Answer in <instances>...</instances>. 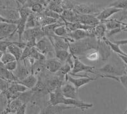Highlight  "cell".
<instances>
[{"instance_id": "9", "label": "cell", "mask_w": 127, "mask_h": 114, "mask_svg": "<svg viewBox=\"0 0 127 114\" xmlns=\"http://www.w3.org/2000/svg\"><path fill=\"white\" fill-rule=\"evenodd\" d=\"M78 78H74L69 74L65 75V81H69V82L73 84L78 89L81 88L83 86L95 81L97 78H92L90 77H77Z\"/></svg>"}, {"instance_id": "7", "label": "cell", "mask_w": 127, "mask_h": 114, "mask_svg": "<svg viewBox=\"0 0 127 114\" xmlns=\"http://www.w3.org/2000/svg\"><path fill=\"white\" fill-rule=\"evenodd\" d=\"M76 87L69 81H65L61 87V91L63 96L65 98L71 99H76L78 100L79 98V92Z\"/></svg>"}, {"instance_id": "19", "label": "cell", "mask_w": 127, "mask_h": 114, "mask_svg": "<svg viewBox=\"0 0 127 114\" xmlns=\"http://www.w3.org/2000/svg\"><path fill=\"white\" fill-rule=\"evenodd\" d=\"M0 77L6 80L9 82H17L18 81L12 71H10L5 68L4 64L0 61Z\"/></svg>"}, {"instance_id": "25", "label": "cell", "mask_w": 127, "mask_h": 114, "mask_svg": "<svg viewBox=\"0 0 127 114\" xmlns=\"http://www.w3.org/2000/svg\"><path fill=\"white\" fill-rule=\"evenodd\" d=\"M55 54L57 59L64 64L66 62L67 59L69 56L70 52L66 50H55Z\"/></svg>"}, {"instance_id": "11", "label": "cell", "mask_w": 127, "mask_h": 114, "mask_svg": "<svg viewBox=\"0 0 127 114\" xmlns=\"http://www.w3.org/2000/svg\"><path fill=\"white\" fill-rule=\"evenodd\" d=\"M55 50H66L69 51V42L65 38L56 36L55 35L51 36H47Z\"/></svg>"}, {"instance_id": "27", "label": "cell", "mask_w": 127, "mask_h": 114, "mask_svg": "<svg viewBox=\"0 0 127 114\" xmlns=\"http://www.w3.org/2000/svg\"><path fill=\"white\" fill-rule=\"evenodd\" d=\"M104 22L107 31L114 29H116V28H121V26H122V22H120L117 20H114V19L106 20Z\"/></svg>"}, {"instance_id": "22", "label": "cell", "mask_w": 127, "mask_h": 114, "mask_svg": "<svg viewBox=\"0 0 127 114\" xmlns=\"http://www.w3.org/2000/svg\"><path fill=\"white\" fill-rule=\"evenodd\" d=\"M98 77H102V78H111V79L115 80L118 82L121 83V84L125 88L127 91V74L125 73L123 75H107V74H99Z\"/></svg>"}, {"instance_id": "44", "label": "cell", "mask_w": 127, "mask_h": 114, "mask_svg": "<svg viewBox=\"0 0 127 114\" xmlns=\"http://www.w3.org/2000/svg\"><path fill=\"white\" fill-rule=\"evenodd\" d=\"M15 1L17 3V4H21L22 5H23L26 0H15Z\"/></svg>"}, {"instance_id": "5", "label": "cell", "mask_w": 127, "mask_h": 114, "mask_svg": "<svg viewBox=\"0 0 127 114\" xmlns=\"http://www.w3.org/2000/svg\"><path fill=\"white\" fill-rule=\"evenodd\" d=\"M35 47L43 54L46 56L47 54H51L53 51H55L52 42L47 36H45L36 42Z\"/></svg>"}, {"instance_id": "37", "label": "cell", "mask_w": 127, "mask_h": 114, "mask_svg": "<svg viewBox=\"0 0 127 114\" xmlns=\"http://www.w3.org/2000/svg\"><path fill=\"white\" fill-rule=\"evenodd\" d=\"M31 47L28 46H26L24 47V49H23V52H22V56H21V58H20V60H22V61H25L26 59H28V57L30 56L31 51ZM19 60V61H20Z\"/></svg>"}, {"instance_id": "43", "label": "cell", "mask_w": 127, "mask_h": 114, "mask_svg": "<svg viewBox=\"0 0 127 114\" xmlns=\"http://www.w3.org/2000/svg\"><path fill=\"white\" fill-rule=\"evenodd\" d=\"M118 56L120 58V59L125 63V64L127 66V56L123 55H120V54H118Z\"/></svg>"}, {"instance_id": "28", "label": "cell", "mask_w": 127, "mask_h": 114, "mask_svg": "<svg viewBox=\"0 0 127 114\" xmlns=\"http://www.w3.org/2000/svg\"><path fill=\"white\" fill-rule=\"evenodd\" d=\"M18 12H19L20 17L25 18V19H28L29 16L32 13V11L30 8L26 7V6H22L21 7L17 9Z\"/></svg>"}, {"instance_id": "13", "label": "cell", "mask_w": 127, "mask_h": 114, "mask_svg": "<svg viewBox=\"0 0 127 114\" xmlns=\"http://www.w3.org/2000/svg\"><path fill=\"white\" fill-rule=\"evenodd\" d=\"M16 28H17L16 24L9 23V22L0 23V35H1V38L0 39L13 36L16 33Z\"/></svg>"}, {"instance_id": "17", "label": "cell", "mask_w": 127, "mask_h": 114, "mask_svg": "<svg viewBox=\"0 0 127 114\" xmlns=\"http://www.w3.org/2000/svg\"><path fill=\"white\" fill-rule=\"evenodd\" d=\"M13 73L16 78H17L18 81L21 80L26 77H27L29 75V73H28V69L26 67L25 61L20 60L18 61L17 67L13 71Z\"/></svg>"}, {"instance_id": "21", "label": "cell", "mask_w": 127, "mask_h": 114, "mask_svg": "<svg viewBox=\"0 0 127 114\" xmlns=\"http://www.w3.org/2000/svg\"><path fill=\"white\" fill-rule=\"evenodd\" d=\"M38 80V78H36V76H34L33 74L32 73L31 75H28L24 78H23L21 80L18 81L17 82L22 84L26 87H28L29 89H32V88H34V87L37 84Z\"/></svg>"}, {"instance_id": "1", "label": "cell", "mask_w": 127, "mask_h": 114, "mask_svg": "<svg viewBox=\"0 0 127 114\" xmlns=\"http://www.w3.org/2000/svg\"><path fill=\"white\" fill-rule=\"evenodd\" d=\"M48 94L50 95V98L47 102L50 104H62L67 106H72L74 108H80L83 112L94 107L92 103H87L82 100H80V99L76 100L65 98L61 93V88L57 89L54 91H50Z\"/></svg>"}, {"instance_id": "49", "label": "cell", "mask_w": 127, "mask_h": 114, "mask_svg": "<svg viewBox=\"0 0 127 114\" xmlns=\"http://www.w3.org/2000/svg\"><path fill=\"white\" fill-rule=\"evenodd\" d=\"M126 20H127V17H126Z\"/></svg>"}, {"instance_id": "38", "label": "cell", "mask_w": 127, "mask_h": 114, "mask_svg": "<svg viewBox=\"0 0 127 114\" xmlns=\"http://www.w3.org/2000/svg\"><path fill=\"white\" fill-rule=\"evenodd\" d=\"M13 42L6 40H0V51L3 52H5L7 51V49L10 44H12Z\"/></svg>"}, {"instance_id": "46", "label": "cell", "mask_w": 127, "mask_h": 114, "mask_svg": "<svg viewBox=\"0 0 127 114\" xmlns=\"http://www.w3.org/2000/svg\"><path fill=\"white\" fill-rule=\"evenodd\" d=\"M125 71L126 74H127V66H126L125 67Z\"/></svg>"}, {"instance_id": "4", "label": "cell", "mask_w": 127, "mask_h": 114, "mask_svg": "<svg viewBox=\"0 0 127 114\" xmlns=\"http://www.w3.org/2000/svg\"><path fill=\"white\" fill-rule=\"evenodd\" d=\"M74 59V64L71 73L78 74L80 72L90 73L96 74V72L94 71L95 69V66H89V65L85 64L83 62H81L78 57L74 55H72Z\"/></svg>"}, {"instance_id": "33", "label": "cell", "mask_w": 127, "mask_h": 114, "mask_svg": "<svg viewBox=\"0 0 127 114\" xmlns=\"http://www.w3.org/2000/svg\"><path fill=\"white\" fill-rule=\"evenodd\" d=\"M38 3H41V4H43L44 6H45L46 7L48 6V3L47 1H46L45 0H26L24 4L22 6L31 8V6H32L34 4Z\"/></svg>"}, {"instance_id": "20", "label": "cell", "mask_w": 127, "mask_h": 114, "mask_svg": "<svg viewBox=\"0 0 127 114\" xmlns=\"http://www.w3.org/2000/svg\"><path fill=\"white\" fill-rule=\"evenodd\" d=\"M18 42H13L12 44H10L7 49V51L11 53L15 57L16 60L19 61L22 56L23 49L22 48L17 45Z\"/></svg>"}, {"instance_id": "30", "label": "cell", "mask_w": 127, "mask_h": 114, "mask_svg": "<svg viewBox=\"0 0 127 114\" xmlns=\"http://www.w3.org/2000/svg\"><path fill=\"white\" fill-rule=\"evenodd\" d=\"M41 13L43 15L47 16V17L54 18V19H57V20H61V15L56 13V12L53 11V10H50L48 8H45Z\"/></svg>"}, {"instance_id": "31", "label": "cell", "mask_w": 127, "mask_h": 114, "mask_svg": "<svg viewBox=\"0 0 127 114\" xmlns=\"http://www.w3.org/2000/svg\"><path fill=\"white\" fill-rule=\"evenodd\" d=\"M58 21H59V20H57V19H54V18L50 17L43 15V19L41 20L40 25L41 26L43 27V26H48V25L53 24L54 23H56Z\"/></svg>"}, {"instance_id": "34", "label": "cell", "mask_w": 127, "mask_h": 114, "mask_svg": "<svg viewBox=\"0 0 127 114\" xmlns=\"http://www.w3.org/2000/svg\"><path fill=\"white\" fill-rule=\"evenodd\" d=\"M86 58L91 61H97L100 58L99 53L97 50H96L95 51H92V52H90L86 54Z\"/></svg>"}, {"instance_id": "29", "label": "cell", "mask_w": 127, "mask_h": 114, "mask_svg": "<svg viewBox=\"0 0 127 114\" xmlns=\"http://www.w3.org/2000/svg\"><path fill=\"white\" fill-rule=\"evenodd\" d=\"M15 57L12 55V54L6 51L5 52H3V56L0 59V61L4 64H6L9 62H11V61H15Z\"/></svg>"}, {"instance_id": "36", "label": "cell", "mask_w": 127, "mask_h": 114, "mask_svg": "<svg viewBox=\"0 0 127 114\" xmlns=\"http://www.w3.org/2000/svg\"><path fill=\"white\" fill-rule=\"evenodd\" d=\"M17 64L18 61L17 60H15V61H11V62H9L6 64H4V66L6 69H7L9 71L13 72L15 69L17 68Z\"/></svg>"}, {"instance_id": "26", "label": "cell", "mask_w": 127, "mask_h": 114, "mask_svg": "<svg viewBox=\"0 0 127 114\" xmlns=\"http://www.w3.org/2000/svg\"><path fill=\"white\" fill-rule=\"evenodd\" d=\"M69 31L67 29L66 26H65V23L64 24L61 25V26H57L55 29H54V34L56 36H61V37L65 38H69Z\"/></svg>"}, {"instance_id": "32", "label": "cell", "mask_w": 127, "mask_h": 114, "mask_svg": "<svg viewBox=\"0 0 127 114\" xmlns=\"http://www.w3.org/2000/svg\"><path fill=\"white\" fill-rule=\"evenodd\" d=\"M31 10L32 12L34 13H41L43 12V10L46 8V6L40 3H35L32 6H31Z\"/></svg>"}, {"instance_id": "35", "label": "cell", "mask_w": 127, "mask_h": 114, "mask_svg": "<svg viewBox=\"0 0 127 114\" xmlns=\"http://www.w3.org/2000/svg\"><path fill=\"white\" fill-rule=\"evenodd\" d=\"M10 84L11 82H9L6 80H4L0 77V94L6 91L8 89Z\"/></svg>"}, {"instance_id": "23", "label": "cell", "mask_w": 127, "mask_h": 114, "mask_svg": "<svg viewBox=\"0 0 127 114\" xmlns=\"http://www.w3.org/2000/svg\"><path fill=\"white\" fill-rule=\"evenodd\" d=\"M106 31L107 29L104 22H100L99 24L94 26V33L97 40H102L104 37H105Z\"/></svg>"}, {"instance_id": "16", "label": "cell", "mask_w": 127, "mask_h": 114, "mask_svg": "<svg viewBox=\"0 0 127 114\" xmlns=\"http://www.w3.org/2000/svg\"><path fill=\"white\" fill-rule=\"evenodd\" d=\"M97 41H98L97 51H98V53H99L100 57L102 61H105L111 56V48L103 39Z\"/></svg>"}, {"instance_id": "2", "label": "cell", "mask_w": 127, "mask_h": 114, "mask_svg": "<svg viewBox=\"0 0 127 114\" xmlns=\"http://www.w3.org/2000/svg\"><path fill=\"white\" fill-rule=\"evenodd\" d=\"M98 41L85 40V39L81 40L74 41L69 43V52L76 56H81L85 54L86 52L91 49L97 50Z\"/></svg>"}, {"instance_id": "10", "label": "cell", "mask_w": 127, "mask_h": 114, "mask_svg": "<svg viewBox=\"0 0 127 114\" xmlns=\"http://www.w3.org/2000/svg\"><path fill=\"white\" fill-rule=\"evenodd\" d=\"M97 71L102 73L103 74L112 75H120L126 73L125 68H120L113 63H107L103 66L102 68L97 69Z\"/></svg>"}, {"instance_id": "6", "label": "cell", "mask_w": 127, "mask_h": 114, "mask_svg": "<svg viewBox=\"0 0 127 114\" xmlns=\"http://www.w3.org/2000/svg\"><path fill=\"white\" fill-rule=\"evenodd\" d=\"M45 36V33L43 30L42 26H37L34 28L26 29L22 35V40L23 39V40H24L25 42L24 43H26V42H28L32 38H35L37 40H39Z\"/></svg>"}, {"instance_id": "42", "label": "cell", "mask_w": 127, "mask_h": 114, "mask_svg": "<svg viewBox=\"0 0 127 114\" xmlns=\"http://www.w3.org/2000/svg\"><path fill=\"white\" fill-rule=\"evenodd\" d=\"M114 43H116V44H118L119 45H127V39L115 41V42H114Z\"/></svg>"}, {"instance_id": "47", "label": "cell", "mask_w": 127, "mask_h": 114, "mask_svg": "<svg viewBox=\"0 0 127 114\" xmlns=\"http://www.w3.org/2000/svg\"><path fill=\"white\" fill-rule=\"evenodd\" d=\"M45 1H47V2H48V3H50V1H52V0H45Z\"/></svg>"}, {"instance_id": "3", "label": "cell", "mask_w": 127, "mask_h": 114, "mask_svg": "<svg viewBox=\"0 0 127 114\" xmlns=\"http://www.w3.org/2000/svg\"><path fill=\"white\" fill-rule=\"evenodd\" d=\"M71 108H74L72 106H67L62 104L52 105L46 101V104L41 109L40 114H61Z\"/></svg>"}, {"instance_id": "15", "label": "cell", "mask_w": 127, "mask_h": 114, "mask_svg": "<svg viewBox=\"0 0 127 114\" xmlns=\"http://www.w3.org/2000/svg\"><path fill=\"white\" fill-rule=\"evenodd\" d=\"M121 10H122L121 9L117 8L114 6H109V7L104 8L101 12L98 13L97 15V18L100 20V22H104L113 15L121 12Z\"/></svg>"}, {"instance_id": "24", "label": "cell", "mask_w": 127, "mask_h": 114, "mask_svg": "<svg viewBox=\"0 0 127 114\" xmlns=\"http://www.w3.org/2000/svg\"><path fill=\"white\" fill-rule=\"evenodd\" d=\"M27 19L25 18L19 17V19H17V28H16V32L18 34V37H19V42H22V35L24 34V32L26 30V25Z\"/></svg>"}, {"instance_id": "45", "label": "cell", "mask_w": 127, "mask_h": 114, "mask_svg": "<svg viewBox=\"0 0 127 114\" xmlns=\"http://www.w3.org/2000/svg\"><path fill=\"white\" fill-rule=\"evenodd\" d=\"M3 52H2V51H0V59H1V58L2 56H3Z\"/></svg>"}, {"instance_id": "41", "label": "cell", "mask_w": 127, "mask_h": 114, "mask_svg": "<svg viewBox=\"0 0 127 114\" xmlns=\"http://www.w3.org/2000/svg\"><path fill=\"white\" fill-rule=\"evenodd\" d=\"M17 20H10V19H6V18L4 17L3 16H1V15H0V23H1V22H9V23L16 24L17 23Z\"/></svg>"}, {"instance_id": "14", "label": "cell", "mask_w": 127, "mask_h": 114, "mask_svg": "<svg viewBox=\"0 0 127 114\" xmlns=\"http://www.w3.org/2000/svg\"><path fill=\"white\" fill-rule=\"evenodd\" d=\"M69 38H71L73 42L74 41L81 40L86 39L88 37H94L95 36L93 31H88L84 30V29H76L73 31L69 33Z\"/></svg>"}, {"instance_id": "39", "label": "cell", "mask_w": 127, "mask_h": 114, "mask_svg": "<svg viewBox=\"0 0 127 114\" xmlns=\"http://www.w3.org/2000/svg\"><path fill=\"white\" fill-rule=\"evenodd\" d=\"M122 31V29L121 28H116L114 29H111V30L106 31V33H105V37L106 38H109L111 36H113V35H116V34Z\"/></svg>"}, {"instance_id": "8", "label": "cell", "mask_w": 127, "mask_h": 114, "mask_svg": "<svg viewBox=\"0 0 127 114\" xmlns=\"http://www.w3.org/2000/svg\"><path fill=\"white\" fill-rule=\"evenodd\" d=\"M74 11L80 14H98V8L95 4L79 3L74 4Z\"/></svg>"}, {"instance_id": "40", "label": "cell", "mask_w": 127, "mask_h": 114, "mask_svg": "<svg viewBox=\"0 0 127 114\" xmlns=\"http://www.w3.org/2000/svg\"><path fill=\"white\" fill-rule=\"evenodd\" d=\"M26 108H27V103H24L20 107L18 108L16 112L17 114H25L26 112Z\"/></svg>"}, {"instance_id": "18", "label": "cell", "mask_w": 127, "mask_h": 114, "mask_svg": "<svg viewBox=\"0 0 127 114\" xmlns=\"http://www.w3.org/2000/svg\"><path fill=\"white\" fill-rule=\"evenodd\" d=\"M62 63L57 59H46L45 62V67L47 71L52 73H55L58 71H59Z\"/></svg>"}, {"instance_id": "12", "label": "cell", "mask_w": 127, "mask_h": 114, "mask_svg": "<svg viewBox=\"0 0 127 114\" xmlns=\"http://www.w3.org/2000/svg\"><path fill=\"white\" fill-rule=\"evenodd\" d=\"M76 22L83 24L88 26H95L100 22L94 14H80L77 13L76 17Z\"/></svg>"}, {"instance_id": "48", "label": "cell", "mask_w": 127, "mask_h": 114, "mask_svg": "<svg viewBox=\"0 0 127 114\" xmlns=\"http://www.w3.org/2000/svg\"><path fill=\"white\" fill-rule=\"evenodd\" d=\"M124 114H127V109H126V110H125V111Z\"/></svg>"}]
</instances>
